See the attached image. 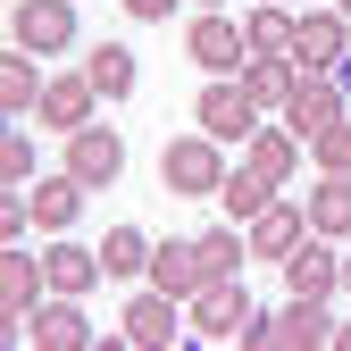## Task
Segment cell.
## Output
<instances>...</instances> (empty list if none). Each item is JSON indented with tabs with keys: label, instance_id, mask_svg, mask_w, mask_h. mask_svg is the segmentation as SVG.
Listing matches in <instances>:
<instances>
[{
	"label": "cell",
	"instance_id": "cell-1",
	"mask_svg": "<svg viewBox=\"0 0 351 351\" xmlns=\"http://www.w3.org/2000/svg\"><path fill=\"white\" fill-rule=\"evenodd\" d=\"M226 143L217 134H167V151H159V184L176 193V201H217V184H226Z\"/></svg>",
	"mask_w": 351,
	"mask_h": 351
},
{
	"label": "cell",
	"instance_id": "cell-2",
	"mask_svg": "<svg viewBox=\"0 0 351 351\" xmlns=\"http://www.w3.org/2000/svg\"><path fill=\"white\" fill-rule=\"evenodd\" d=\"M193 109H201V134H217L226 151H243V143L259 134V117H268V109L243 93V75H209L201 93H193Z\"/></svg>",
	"mask_w": 351,
	"mask_h": 351
},
{
	"label": "cell",
	"instance_id": "cell-3",
	"mask_svg": "<svg viewBox=\"0 0 351 351\" xmlns=\"http://www.w3.org/2000/svg\"><path fill=\"white\" fill-rule=\"evenodd\" d=\"M251 293H243V276H209L201 293H193V343H243L251 335Z\"/></svg>",
	"mask_w": 351,
	"mask_h": 351
},
{
	"label": "cell",
	"instance_id": "cell-4",
	"mask_svg": "<svg viewBox=\"0 0 351 351\" xmlns=\"http://www.w3.org/2000/svg\"><path fill=\"white\" fill-rule=\"evenodd\" d=\"M9 51H34V59L75 51V9L67 0H17L9 9Z\"/></svg>",
	"mask_w": 351,
	"mask_h": 351
},
{
	"label": "cell",
	"instance_id": "cell-5",
	"mask_svg": "<svg viewBox=\"0 0 351 351\" xmlns=\"http://www.w3.org/2000/svg\"><path fill=\"white\" fill-rule=\"evenodd\" d=\"M184 51H193V67H201V75H243V59H251V34H243L226 9H201V17L184 25Z\"/></svg>",
	"mask_w": 351,
	"mask_h": 351
},
{
	"label": "cell",
	"instance_id": "cell-6",
	"mask_svg": "<svg viewBox=\"0 0 351 351\" xmlns=\"http://www.w3.org/2000/svg\"><path fill=\"white\" fill-rule=\"evenodd\" d=\"M42 293H51V268H42L25 243H9V251H0V326L25 335V318L42 310Z\"/></svg>",
	"mask_w": 351,
	"mask_h": 351
},
{
	"label": "cell",
	"instance_id": "cell-7",
	"mask_svg": "<svg viewBox=\"0 0 351 351\" xmlns=\"http://www.w3.org/2000/svg\"><path fill=\"white\" fill-rule=\"evenodd\" d=\"M343 109H351V93L335 84V67H301V84H293V101H285V125H293L301 143H310L318 125H335Z\"/></svg>",
	"mask_w": 351,
	"mask_h": 351
},
{
	"label": "cell",
	"instance_id": "cell-8",
	"mask_svg": "<svg viewBox=\"0 0 351 351\" xmlns=\"http://www.w3.org/2000/svg\"><path fill=\"white\" fill-rule=\"evenodd\" d=\"M293 59H301V67L351 59V17L335 9V0H310V17H293Z\"/></svg>",
	"mask_w": 351,
	"mask_h": 351
},
{
	"label": "cell",
	"instance_id": "cell-9",
	"mask_svg": "<svg viewBox=\"0 0 351 351\" xmlns=\"http://www.w3.org/2000/svg\"><path fill=\"white\" fill-rule=\"evenodd\" d=\"M34 351H93V318H84V293H51L42 310L25 318Z\"/></svg>",
	"mask_w": 351,
	"mask_h": 351
},
{
	"label": "cell",
	"instance_id": "cell-10",
	"mask_svg": "<svg viewBox=\"0 0 351 351\" xmlns=\"http://www.w3.org/2000/svg\"><path fill=\"white\" fill-rule=\"evenodd\" d=\"M268 343H276V351H335V318H326V301H318V293H293L285 310L268 318Z\"/></svg>",
	"mask_w": 351,
	"mask_h": 351
},
{
	"label": "cell",
	"instance_id": "cell-11",
	"mask_svg": "<svg viewBox=\"0 0 351 351\" xmlns=\"http://www.w3.org/2000/svg\"><path fill=\"white\" fill-rule=\"evenodd\" d=\"M67 176H84V184H117V176H125V143H117V125H84V134H67Z\"/></svg>",
	"mask_w": 351,
	"mask_h": 351
},
{
	"label": "cell",
	"instance_id": "cell-12",
	"mask_svg": "<svg viewBox=\"0 0 351 351\" xmlns=\"http://www.w3.org/2000/svg\"><path fill=\"white\" fill-rule=\"evenodd\" d=\"M117 343H134V351H167L176 343V293H134L125 301V318H117Z\"/></svg>",
	"mask_w": 351,
	"mask_h": 351
},
{
	"label": "cell",
	"instance_id": "cell-13",
	"mask_svg": "<svg viewBox=\"0 0 351 351\" xmlns=\"http://www.w3.org/2000/svg\"><path fill=\"white\" fill-rule=\"evenodd\" d=\"M301 243H310V209H301V201H268V209H259L251 217V259H285V251H301Z\"/></svg>",
	"mask_w": 351,
	"mask_h": 351
},
{
	"label": "cell",
	"instance_id": "cell-14",
	"mask_svg": "<svg viewBox=\"0 0 351 351\" xmlns=\"http://www.w3.org/2000/svg\"><path fill=\"white\" fill-rule=\"evenodd\" d=\"M93 109H101V84L93 75H51V93H42V125H51V134H84Z\"/></svg>",
	"mask_w": 351,
	"mask_h": 351
},
{
	"label": "cell",
	"instance_id": "cell-15",
	"mask_svg": "<svg viewBox=\"0 0 351 351\" xmlns=\"http://www.w3.org/2000/svg\"><path fill=\"white\" fill-rule=\"evenodd\" d=\"M276 268H285V293H343V259L326 251V234H310V243H301V251H285L276 259Z\"/></svg>",
	"mask_w": 351,
	"mask_h": 351
},
{
	"label": "cell",
	"instance_id": "cell-16",
	"mask_svg": "<svg viewBox=\"0 0 351 351\" xmlns=\"http://www.w3.org/2000/svg\"><path fill=\"white\" fill-rule=\"evenodd\" d=\"M293 84H301V59H293V51H251V59H243V93H251L259 109H285Z\"/></svg>",
	"mask_w": 351,
	"mask_h": 351
},
{
	"label": "cell",
	"instance_id": "cell-17",
	"mask_svg": "<svg viewBox=\"0 0 351 351\" xmlns=\"http://www.w3.org/2000/svg\"><path fill=\"white\" fill-rule=\"evenodd\" d=\"M151 285H159V293H176V301H193V293L209 285L201 243H151Z\"/></svg>",
	"mask_w": 351,
	"mask_h": 351
},
{
	"label": "cell",
	"instance_id": "cell-18",
	"mask_svg": "<svg viewBox=\"0 0 351 351\" xmlns=\"http://www.w3.org/2000/svg\"><path fill=\"white\" fill-rule=\"evenodd\" d=\"M25 193H34V226H75V209H84V193H93V184L59 167V176H34Z\"/></svg>",
	"mask_w": 351,
	"mask_h": 351
},
{
	"label": "cell",
	"instance_id": "cell-19",
	"mask_svg": "<svg viewBox=\"0 0 351 351\" xmlns=\"http://www.w3.org/2000/svg\"><path fill=\"white\" fill-rule=\"evenodd\" d=\"M84 75L101 84V101H125V93L143 84V59L125 51V42H93V51H84Z\"/></svg>",
	"mask_w": 351,
	"mask_h": 351
},
{
	"label": "cell",
	"instance_id": "cell-20",
	"mask_svg": "<svg viewBox=\"0 0 351 351\" xmlns=\"http://www.w3.org/2000/svg\"><path fill=\"white\" fill-rule=\"evenodd\" d=\"M276 193H285V184H276V176H268V167H251V159H243V167L226 176V184H217V201H226V217H234V226H251V217H259V209H268Z\"/></svg>",
	"mask_w": 351,
	"mask_h": 351
},
{
	"label": "cell",
	"instance_id": "cell-21",
	"mask_svg": "<svg viewBox=\"0 0 351 351\" xmlns=\"http://www.w3.org/2000/svg\"><path fill=\"white\" fill-rule=\"evenodd\" d=\"M42 268H51V293H93L109 268H101V251H84V243H51L42 251Z\"/></svg>",
	"mask_w": 351,
	"mask_h": 351
},
{
	"label": "cell",
	"instance_id": "cell-22",
	"mask_svg": "<svg viewBox=\"0 0 351 351\" xmlns=\"http://www.w3.org/2000/svg\"><path fill=\"white\" fill-rule=\"evenodd\" d=\"M42 93H51V84H42L34 51H9V59H0V101H9V117H34V109H42Z\"/></svg>",
	"mask_w": 351,
	"mask_h": 351
},
{
	"label": "cell",
	"instance_id": "cell-23",
	"mask_svg": "<svg viewBox=\"0 0 351 351\" xmlns=\"http://www.w3.org/2000/svg\"><path fill=\"white\" fill-rule=\"evenodd\" d=\"M310 234L351 243V176H326V184L310 193Z\"/></svg>",
	"mask_w": 351,
	"mask_h": 351
},
{
	"label": "cell",
	"instance_id": "cell-24",
	"mask_svg": "<svg viewBox=\"0 0 351 351\" xmlns=\"http://www.w3.org/2000/svg\"><path fill=\"white\" fill-rule=\"evenodd\" d=\"M243 159H251V167H268L276 184H285V176L301 167V134H293V125H259V134L243 143Z\"/></svg>",
	"mask_w": 351,
	"mask_h": 351
},
{
	"label": "cell",
	"instance_id": "cell-25",
	"mask_svg": "<svg viewBox=\"0 0 351 351\" xmlns=\"http://www.w3.org/2000/svg\"><path fill=\"white\" fill-rule=\"evenodd\" d=\"M101 268H109V276H151V234H143V226H109Z\"/></svg>",
	"mask_w": 351,
	"mask_h": 351
},
{
	"label": "cell",
	"instance_id": "cell-26",
	"mask_svg": "<svg viewBox=\"0 0 351 351\" xmlns=\"http://www.w3.org/2000/svg\"><path fill=\"white\" fill-rule=\"evenodd\" d=\"M251 51H293V9H276V0H259V9L243 17Z\"/></svg>",
	"mask_w": 351,
	"mask_h": 351
},
{
	"label": "cell",
	"instance_id": "cell-27",
	"mask_svg": "<svg viewBox=\"0 0 351 351\" xmlns=\"http://www.w3.org/2000/svg\"><path fill=\"white\" fill-rule=\"evenodd\" d=\"M310 159H318L326 176H351V117H335V125H318V134H310Z\"/></svg>",
	"mask_w": 351,
	"mask_h": 351
},
{
	"label": "cell",
	"instance_id": "cell-28",
	"mask_svg": "<svg viewBox=\"0 0 351 351\" xmlns=\"http://www.w3.org/2000/svg\"><path fill=\"white\" fill-rule=\"evenodd\" d=\"M0 176H9V184H34L42 176V151H34L25 125H9V143H0Z\"/></svg>",
	"mask_w": 351,
	"mask_h": 351
},
{
	"label": "cell",
	"instance_id": "cell-29",
	"mask_svg": "<svg viewBox=\"0 0 351 351\" xmlns=\"http://www.w3.org/2000/svg\"><path fill=\"white\" fill-rule=\"evenodd\" d=\"M125 17H143V25H159V17H176V0H125Z\"/></svg>",
	"mask_w": 351,
	"mask_h": 351
},
{
	"label": "cell",
	"instance_id": "cell-30",
	"mask_svg": "<svg viewBox=\"0 0 351 351\" xmlns=\"http://www.w3.org/2000/svg\"><path fill=\"white\" fill-rule=\"evenodd\" d=\"M335 84H343V93H351V59H335Z\"/></svg>",
	"mask_w": 351,
	"mask_h": 351
},
{
	"label": "cell",
	"instance_id": "cell-31",
	"mask_svg": "<svg viewBox=\"0 0 351 351\" xmlns=\"http://www.w3.org/2000/svg\"><path fill=\"white\" fill-rule=\"evenodd\" d=\"M335 351H351V318H343V326H335Z\"/></svg>",
	"mask_w": 351,
	"mask_h": 351
},
{
	"label": "cell",
	"instance_id": "cell-32",
	"mask_svg": "<svg viewBox=\"0 0 351 351\" xmlns=\"http://www.w3.org/2000/svg\"><path fill=\"white\" fill-rule=\"evenodd\" d=\"M343 293H351V259H343Z\"/></svg>",
	"mask_w": 351,
	"mask_h": 351
},
{
	"label": "cell",
	"instance_id": "cell-33",
	"mask_svg": "<svg viewBox=\"0 0 351 351\" xmlns=\"http://www.w3.org/2000/svg\"><path fill=\"white\" fill-rule=\"evenodd\" d=\"M201 9H226V0H201Z\"/></svg>",
	"mask_w": 351,
	"mask_h": 351
},
{
	"label": "cell",
	"instance_id": "cell-34",
	"mask_svg": "<svg viewBox=\"0 0 351 351\" xmlns=\"http://www.w3.org/2000/svg\"><path fill=\"white\" fill-rule=\"evenodd\" d=\"M335 9H343V17H351V0H335Z\"/></svg>",
	"mask_w": 351,
	"mask_h": 351
},
{
	"label": "cell",
	"instance_id": "cell-35",
	"mask_svg": "<svg viewBox=\"0 0 351 351\" xmlns=\"http://www.w3.org/2000/svg\"><path fill=\"white\" fill-rule=\"evenodd\" d=\"M276 9H293V0H276Z\"/></svg>",
	"mask_w": 351,
	"mask_h": 351
}]
</instances>
